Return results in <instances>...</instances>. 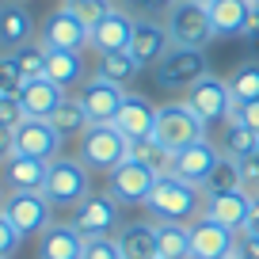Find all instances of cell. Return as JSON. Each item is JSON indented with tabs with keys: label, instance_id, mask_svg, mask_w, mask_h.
I'll use <instances>...</instances> for the list:
<instances>
[{
	"label": "cell",
	"instance_id": "cell-1",
	"mask_svg": "<svg viewBox=\"0 0 259 259\" xmlns=\"http://www.w3.org/2000/svg\"><path fill=\"white\" fill-rule=\"evenodd\" d=\"M145 210L153 213V221H179V225H191L194 218H202L206 194H202V187H194V183H187V179L164 171V176L156 179L153 194H149Z\"/></svg>",
	"mask_w": 259,
	"mask_h": 259
},
{
	"label": "cell",
	"instance_id": "cell-2",
	"mask_svg": "<svg viewBox=\"0 0 259 259\" xmlns=\"http://www.w3.org/2000/svg\"><path fill=\"white\" fill-rule=\"evenodd\" d=\"M210 138V126H206L198 114L191 111V107L179 99V103H164L156 107V126H153V141L160 149H168L171 156L179 153V149L194 145V141H206Z\"/></svg>",
	"mask_w": 259,
	"mask_h": 259
},
{
	"label": "cell",
	"instance_id": "cell-3",
	"mask_svg": "<svg viewBox=\"0 0 259 259\" xmlns=\"http://www.w3.org/2000/svg\"><path fill=\"white\" fill-rule=\"evenodd\" d=\"M164 27H168V34H171V46L206 50L213 38H218L210 8L198 4V0H176V4L164 12Z\"/></svg>",
	"mask_w": 259,
	"mask_h": 259
},
{
	"label": "cell",
	"instance_id": "cell-4",
	"mask_svg": "<svg viewBox=\"0 0 259 259\" xmlns=\"http://www.w3.org/2000/svg\"><path fill=\"white\" fill-rule=\"evenodd\" d=\"M42 194L50 198V206H54V210H57V206L76 210V206L92 194V176H88V168H84L80 156H57V160H50Z\"/></svg>",
	"mask_w": 259,
	"mask_h": 259
},
{
	"label": "cell",
	"instance_id": "cell-5",
	"mask_svg": "<svg viewBox=\"0 0 259 259\" xmlns=\"http://www.w3.org/2000/svg\"><path fill=\"white\" fill-rule=\"evenodd\" d=\"M80 160L88 171H111L122 160H130V141L122 138L111 122L103 126H88L80 134Z\"/></svg>",
	"mask_w": 259,
	"mask_h": 259
},
{
	"label": "cell",
	"instance_id": "cell-6",
	"mask_svg": "<svg viewBox=\"0 0 259 259\" xmlns=\"http://www.w3.org/2000/svg\"><path fill=\"white\" fill-rule=\"evenodd\" d=\"M0 213L16 225L19 236H42L50 225H54V206L42 191H12L4 194V206Z\"/></svg>",
	"mask_w": 259,
	"mask_h": 259
},
{
	"label": "cell",
	"instance_id": "cell-7",
	"mask_svg": "<svg viewBox=\"0 0 259 259\" xmlns=\"http://www.w3.org/2000/svg\"><path fill=\"white\" fill-rule=\"evenodd\" d=\"M183 103L191 107L198 118L206 122V126H218V122H229L233 118V92H229V80H221V76L206 73L198 84H191V88L183 92Z\"/></svg>",
	"mask_w": 259,
	"mask_h": 259
},
{
	"label": "cell",
	"instance_id": "cell-8",
	"mask_svg": "<svg viewBox=\"0 0 259 259\" xmlns=\"http://www.w3.org/2000/svg\"><path fill=\"white\" fill-rule=\"evenodd\" d=\"M156 179H160V171H153L149 164L122 160L118 168L107 171V194L118 206H145L153 187H156Z\"/></svg>",
	"mask_w": 259,
	"mask_h": 259
},
{
	"label": "cell",
	"instance_id": "cell-9",
	"mask_svg": "<svg viewBox=\"0 0 259 259\" xmlns=\"http://www.w3.org/2000/svg\"><path fill=\"white\" fill-rule=\"evenodd\" d=\"M206 76V54L191 46H171L168 54L156 61V84L168 92H187Z\"/></svg>",
	"mask_w": 259,
	"mask_h": 259
},
{
	"label": "cell",
	"instance_id": "cell-10",
	"mask_svg": "<svg viewBox=\"0 0 259 259\" xmlns=\"http://www.w3.org/2000/svg\"><path fill=\"white\" fill-rule=\"evenodd\" d=\"M118 210H122V206L114 202L107 191H92L88 198L73 210V221H69V225H73L84 240H92V236H114L122 229L118 225V218H122Z\"/></svg>",
	"mask_w": 259,
	"mask_h": 259
},
{
	"label": "cell",
	"instance_id": "cell-11",
	"mask_svg": "<svg viewBox=\"0 0 259 259\" xmlns=\"http://www.w3.org/2000/svg\"><path fill=\"white\" fill-rule=\"evenodd\" d=\"M12 153L34 156V160H57L61 156V134L50 126V118H23L12 130Z\"/></svg>",
	"mask_w": 259,
	"mask_h": 259
},
{
	"label": "cell",
	"instance_id": "cell-12",
	"mask_svg": "<svg viewBox=\"0 0 259 259\" xmlns=\"http://www.w3.org/2000/svg\"><path fill=\"white\" fill-rule=\"evenodd\" d=\"M126 96L130 92L122 88V84H111V80H103V76H92V80L80 84V92H76V99H80V107H84V114H88L92 126L114 122V114L122 111Z\"/></svg>",
	"mask_w": 259,
	"mask_h": 259
},
{
	"label": "cell",
	"instance_id": "cell-13",
	"mask_svg": "<svg viewBox=\"0 0 259 259\" xmlns=\"http://www.w3.org/2000/svg\"><path fill=\"white\" fill-rule=\"evenodd\" d=\"M38 42L46 50H73V54H80L84 46H92V31L61 4L57 12H50V16H46Z\"/></svg>",
	"mask_w": 259,
	"mask_h": 259
},
{
	"label": "cell",
	"instance_id": "cell-14",
	"mask_svg": "<svg viewBox=\"0 0 259 259\" xmlns=\"http://www.w3.org/2000/svg\"><path fill=\"white\" fill-rule=\"evenodd\" d=\"M236 248V233L218 225L213 218H194L191 221V259H229Z\"/></svg>",
	"mask_w": 259,
	"mask_h": 259
},
{
	"label": "cell",
	"instance_id": "cell-15",
	"mask_svg": "<svg viewBox=\"0 0 259 259\" xmlns=\"http://www.w3.org/2000/svg\"><path fill=\"white\" fill-rule=\"evenodd\" d=\"M218 160H221V149L206 138V141H194V145L179 149V153L171 156L168 171L179 176V179H187V183H194V187H202L206 179H210V171L218 168Z\"/></svg>",
	"mask_w": 259,
	"mask_h": 259
},
{
	"label": "cell",
	"instance_id": "cell-16",
	"mask_svg": "<svg viewBox=\"0 0 259 259\" xmlns=\"http://www.w3.org/2000/svg\"><path fill=\"white\" fill-rule=\"evenodd\" d=\"M46 171H50L46 160L12 153L8 160H0V183H4L8 194L12 191H42V187H46Z\"/></svg>",
	"mask_w": 259,
	"mask_h": 259
},
{
	"label": "cell",
	"instance_id": "cell-17",
	"mask_svg": "<svg viewBox=\"0 0 259 259\" xmlns=\"http://www.w3.org/2000/svg\"><path fill=\"white\" fill-rule=\"evenodd\" d=\"M171 50V34L156 19H138L134 23V38H130V54L138 65H156Z\"/></svg>",
	"mask_w": 259,
	"mask_h": 259
},
{
	"label": "cell",
	"instance_id": "cell-18",
	"mask_svg": "<svg viewBox=\"0 0 259 259\" xmlns=\"http://www.w3.org/2000/svg\"><path fill=\"white\" fill-rule=\"evenodd\" d=\"M111 126L118 130L126 141H145V138H153L156 107L149 103V99H141V96H126V103H122V111L114 114Z\"/></svg>",
	"mask_w": 259,
	"mask_h": 259
},
{
	"label": "cell",
	"instance_id": "cell-19",
	"mask_svg": "<svg viewBox=\"0 0 259 259\" xmlns=\"http://www.w3.org/2000/svg\"><path fill=\"white\" fill-rule=\"evenodd\" d=\"M251 198L248 191H225V194H210L206 198V218H213L218 225L233 229V233H244V221H248V210H251Z\"/></svg>",
	"mask_w": 259,
	"mask_h": 259
},
{
	"label": "cell",
	"instance_id": "cell-20",
	"mask_svg": "<svg viewBox=\"0 0 259 259\" xmlns=\"http://www.w3.org/2000/svg\"><path fill=\"white\" fill-rule=\"evenodd\" d=\"M134 23H138V19L130 16V12L111 8V12H107V19L96 27V31H92V46H96L99 54H118V50H130Z\"/></svg>",
	"mask_w": 259,
	"mask_h": 259
},
{
	"label": "cell",
	"instance_id": "cell-21",
	"mask_svg": "<svg viewBox=\"0 0 259 259\" xmlns=\"http://www.w3.org/2000/svg\"><path fill=\"white\" fill-rule=\"evenodd\" d=\"M34 34V19H31V12L23 8V4H0V50L4 54H16L19 46H27V42H34L31 38Z\"/></svg>",
	"mask_w": 259,
	"mask_h": 259
},
{
	"label": "cell",
	"instance_id": "cell-22",
	"mask_svg": "<svg viewBox=\"0 0 259 259\" xmlns=\"http://www.w3.org/2000/svg\"><path fill=\"white\" fill-rule=\"evenodd\" d=\"M84 255V236L76 233L69 221H54L46 233L38 236V259H80Z\"/></svg>",
	"mask_w": 259,
	"mask_h": 259
},
{
	"label": "cell",
	"instance_id": "cell-23",
	"mask_svg": "<svg viewBox=\"0 0 259 259\" xmlns=\"http://www.w3.org/2000/svg\"><path fill=\"white\" fill-rule=\"evenodd\" d=\"M65 99V88H57L54 80L38 76V80H27L23 92H19V103H23L27 118H50L57 111V103Z\"/></svg>",
	"mask_w": 259,
	"mask_h": 259
},
{
	"label": "cell",
	"instance_id": "cell-24",
	"mask_svg": "<svg viewBox=\"0 0 259 259\" xmlns=\"http://www.w3.org/2000/svg\"><path fill=\"white\" fill-rule=\"evenodd\" d=\"M122 259H156V221H130L118 229Z\"/></svg>",
	"mask_w": 259,
	"mask_h": 259
},
{
	"label": "cell",
	"instance_id": "cell-25",
	"mask_svg": "<svg viewBox=\"0 0 259 259\" xmlns=\"http://www.w3.org/2000/svg\"><path fill=\"white\" fill-rule=\"evenodd\" d=\"M206 8H210V19H213L218 34H244L251 12H255V0H213Z\"/></svg>",
	"mask_w": 259,
	"mask_h": 259
},
{
	"label": "cell",
	"instance_id": "cell-26",
	"mask_svg": "<svg viewBox=\"0 0 259 259\" xmlns=\"http://www.w3.org/2000/svg\"><path fill=\"white\" fill-rule=\"evenodd\" d=\"M46 80L69 92L73 84L84 80V57L73 50H46Z\"/></svg>",
	"mask_w": 259,
	"mask_h": 259
},
{
	"label": "cell",
	"instance_id": "cell-27",
	"mask_svg": "<svg viewBox=\"0 0 259 259\" xmlns=\"http://www.w3.org/2000/svg\"><path fill=\"white\" fill-rule=\"evenodd\" d=\"M156 259H191V225L156 221Z\"/></svg>",
	"mask_w": 259,
	"mask_h": 259
},
{
	"label": "cell",
	"instance_id": "cell-28",
	"mask_svg": "<svg viewBox=\"0 0 259 259\" xmlns=\"http://www.w3.org/2000/svg\"><path fill=\"white\" fill-rule=\"evenodd\" d=\"M255 145H259V134H255V130H248L244 122H236V118H229V122H225V130H221V141H218L221 156L244 160V156L255 153Z\"/></svg>",
	"mask_w": 259,
	"mask_h": 259
},
{
	"label": "cell",
	"instance_id": "cell-29",
	"mask_svg": "<svg viewBox=\"0 0 259 259\" xmlns=\"http://www.w3.org/2000/svg\"><path fill=\"white\" fill-rule=\"evenodd\" d=\"M50 126H54L57 134H61V141H65V138H80L92 122H88V114H84L80 99H76V96H65L61 103H57V111L50 114Z\"/></svg>",
	"mask_w": 259,
	"mask_h": 259
},
{
	"label": "cell",
	"instance_id": "cell-30",
	"mask_svg": "<svg viewBox=\"0 0 259 259\" xmlns=\"http://www.w3.org/2000/svg\"><path fill=\"white\" fill-rule=\"evenodd\" d=\"M138 73H141V65L134 61V54H130V50H118V54H99L96 76H103V80L122 84V88H126V84L134 80Z\"/></svg>",
	"mask_w": 259,
	"mask_h": 259
},
{
	"label": "cell",
	"instance_id": "cell-31",
	"mask_svg": "<svg viewBox=\"0 0 259 259\" xmlns=\"http://www.w3.org/2000/svg\"><path fill=\"white\" fill-rule=\"evenodd\" d=\"M225 191H244V179H240V160L233 156H221L218 168L210 171V179L202 183V194H225Z\"/></svg>",
	"mask_w": 259,
	"mask_h": 259
},
{
	"label": "cell",
	"instance_id": "cell-32",
	"mask_svg": "<svg viewBox=\"0 0 259 259\" xmlns=\"http://www.w3.org/2000/svg\"><path fill=\"white\" fill-rule=\"evenodd\" d=\"M130 160L149 164V168L160 171V176L171 168V153H168V149H160L153 138H145V141H130Z\"/></svg>",
	"mask_w": 259,
	"mask_h": 259
},
{
	"label": "cell",
	"instance_id": "cell-33",
	"mask_svg": "<svg viewBox=\"0 0 259 259\" xmlns=\"http://www.w3.org/2000/svg\"><path fill=\"white\" fill-rule=\"evenodd\" d=\"M65 8L73 12V16L80 19L88 31H96V27L107 19V12H111L114 4H111V0H65Z\"/></svg>",
	"mask_w": 259,
	"mask_h": 259
},
{
	"label": "cell",
	"instance_id": "cell-34",
	"mask_svg": "<svg viewBox=\"0 0 259 259\" xmlns=\"http://www.w3.org/2000/svg\"><path fill=\"white\" fill-rule=\"evenodd\" d=\"M229 92H233L236 103L259 99V65H244V69H236L233 80H229Z\"/></svg>",
	"mask_w": 259,
	"mask_h": 259
},
{
	"label": "cell",
	"instance_id": "cell-35",
	"mask_svg": "<svg viewBox=\"0 0 259 259\" xmlns=\"http://www.w3.org/2000/svg\"><path fill=\"white\" fill-rule=\"evenodd\" d=\"M16 61H19V69H23L27 80L46 76V46H42V42H27V46H19L16 50Z\"/></svg>",
	"mask_w": 259,
	"mask_h": 259
},
{
	"label": "cell",
	"instance_id": "cell-36",
	"mask_svg": "<svg viewBox=\"0 0 259 259\" xmlns=\"http://www.w3.org/2000/svg\"><path fill=\"white\" fill-rule=\"evenodd\" d=\"M27 84L23 69H19L16 54H0V96H19Z\"/></svg>",
	"mask_w": 259,
	"mask_h": 259
},
{
	"label": "cell",
	"instance_id": "cell-37",
	"mask_svg": "<svg viewBox=\"0 0 259 259\" xmlns=\"http://www.w3.org/2000/svg\"><path fill=\"white\" fill-rule=\"evenodd\" d=\"M80 259H122V248L114 236H92V240H84Z\"/></svg>",
	"mask_w": 259,
	"mask_h": 259
},
{
	"label": "cell",
	"instance_id": "cell-38",
	"mask_svg": "<svg viewBox=\"0 0 259 259\" xmlns=\"http://www.w3.org/2000/svg\"><path fill=\"white\" fill-rule=\"evenodd\" d=\"M19 244H23V236L16 233V225H12L4 213H0V259H12L19 251Z\"/></svg>",
	"mask_w": 259,
	"mask_h": 259
},
{
	"label": "cell",
	"instance_id": "cell-39",
	"mask_svg": "<svg viewBox=\"0 0 259 259\" xmlns=\"http://www.w3.org/2000/svg\"><path fill=\"white\" fill-rule=\"evenodd\" d=\"M23 103H19V96H0V126L16 130L19 122H23Z\"/></svg>",
	"mask_w": 259,
	"mask_h": 259
},
{
	"label": "cell",
	"instance_id": "cell-40",
	"mask_svg": "<svg viewBox=\"0 0 259 259\" xmlns=\"http://www.w3.org/2000/svg\"><path fill=\"white\" fill-rule=\"evenodd\" d=\"M240 179H244V191L251 194V198H259V156H244L240 160Z\"/></svg>",
	"mask_w": 259,
	"mask_h": 259
},
{
	"label": "cell",
	"instance_id": "cell-41",
	"mask_svg": "<svg viewBox=\"0 0 259 259\" xmlns=\"http://www.w3.org/2000/svg\"><path fill=\"white\" fill-rule=\"evenodd\" d=\"M233 118H236V122H244L248 130H255V134H259V99L236 103V107H233Z\"/></svg>",
	"mask_w": 259,
	"mask_h": 259
},
{
	"label": "cell",
	"instance_id": "cell-42",
	"mask_svg": "<svg viewBox=\"0 0 259 259\" xmlns=\"http://www.w3.org/2000/svg\"><path fill=\"white\" fill-rule=\"evenodd\" d=\"M236 259H259V236H248V233H236V248H233Z\"/></svg>",
	"mask_w": 259,
	"mask_h": 259
},
{
	"label": "cell",
	"instance_id": "cell-43",
	"mask_svg": "<svg viewBox=\"0 0 259 259\" xmlns=\"http://www.w3.org/2000/svg\"><path fill=\"white\" fill-rule=\"evenodd\" d=\"M126 8H134V12H141V19H149V12H168L176 0H122Z\"/></svg>",
	"mask_w": 259,
	"mask_h": 259
},
{
	"label": "cell",
	"instance_id": "cell-44",
	"mask_svg": "<svg viewBox=\"0 0 259 259\" xmlns=\"http://www.w3.org/2000/svg\"><path fill=\"white\" fill-rule=\"evenodd\" d=\"M244 233H248V236H259V198L251 202V210H248V221H244Z\"/></svg>",
	"mask_w": 259,
	"mask_h": 259
},
{
	"label": "cell",
	"instance_id": "cell-45",
	"mask_svg": "<svg viewBox=\"0 0 259 259\" xmlns=\"http://www.w3.org/2000/svg\"><path fill=\"white\" fill-rule=\"evenodd\" d=\"M12 156V130L0 126V160H8Z\"/></svg>",
	"mask_w": 259,
	"mask_h": 259
},
{
	"label": "cell",
	"instance_id": "cell-46",
	"mask_svg": "<svg viewBox=\"0 0 259 259\" xmlns=\"http://www.w3.org/2000/svg\"><path fill=\"white\" fill-rule=\"evenodd\" d=\"M244 34H248V38H259V8L251 12V19H248V27H244Z\"/></svg>",
	"mask_w": 259,
	"mask_h": 259
},
{
	"label": "cell",
	"instance_id": "cell-47",
	"mask_svg": "<svg viewBox=\"0 0 259 259\" xmlns=\"http://www.w3.org/2000/svg\"><path fill=\"white\" fill-rule=\"evenodd\" d=\"M4 194H8V191H4V183H0V206H4Z\"/></svg>",
	"mask_w": 259,
	"mask_h": 259
},
{
	"label": "cell",
	"instance_id": "cell-48",
	"mask_svg": "<svg viewBox=\"0 0 259 259\" xmlns=\"http://www.w3.org/2000/svg\"><path fill=\"white\" fill-rule=\"evenodd\" d=\"M198 4H213V0H198Z\"/></svg>",
	"mask_w": 259,
	"mask_h": 259
},
{
	"label": "cell",
	"instance_id": "cell-49",
	"mask_svg": "<svg viewBox=\"0 0 259 259\" xmlns=\"http://www.w3.org/2000/svg\"><path fill=\"white\" fill-rule=\"evenodd\" d=\"M255 156H259V145H255Z\"/></svg>",
	"mask_w": 259,
	"mask_h": 259
},
{
	"label": "cell",
	"instance_id": "cell-50",
	"mask_svg": "<svg viewBox=\"0 0 259 259\" xmlns=\"http://www.w3.org/2000/svg\"><path fill=\"white\" fill-rule=\"evenodd\" d=\"M229 259H236V255H229Z\"/></svg>",
	"mask_w": 259,
	"mask_h": 259
},
{
	"label": "cell",
	"instance_id": "cell-51",
	"mask_svg": "<svg viewBox=\"0 0 259 259\" xmlns=\"http://www.w3.org/2000/svg\"><path fill=\"white\" fill-rule=\"evenodd\" d=\"M255 4H259V0H255Z\"/></svg>",
	"mask_w": 259,
	"mask_h": 259
},
{
	"label": "cell",
	"instance_id": "cell-52",
	"mask_svg": "<svg viewBox=\"0 0 259 259\" xmlns=\"http://www.w3.org/2000/svg\"><path fill=\"white\" fill-rule=\"evenodd\" d=\"M255 8H259V4H255Z\"/></svg>",
	"mask_w": 259,
	"mask_h": 259
}]
</instances>
